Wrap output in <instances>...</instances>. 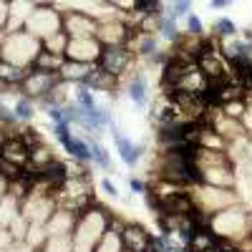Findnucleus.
<instances>
[{
	"mask_svg": "<svg viewBox=\"0 0 252 252\" xmlns=\"http://www.w3.org/2000/svg\"><path fill=\"white\" fill-rule=\"evenodd\" d=\"M111 224H114V215L109 209H103L98 204H91L89 209H83L76 220L73 235H71L73 237L71 252H94Z\"/></svg>",
	"mask_w": 252,
	"mask_h": 252,
	"instance_id": "f257e3e1",
	"label": "nucleus"
},
{
	"mask_svg": "<svg viewBox=\"0 0 252 252\" xmlns=\"http://www.w3.org/2000/svg\"><path fill=\"white\" fill-rule=\"evenodd\" d=\"M207 224L215 229V235L222 242L237 245V247L252 237V215L242 207V202L229 204V207L220 209V212L209 215L207 217Z\"/></svg>",
	"mask_w": 252,
	"mask_h": 252,
	"instance_id": "f03ea898",
	"label": "nucleus"
},
{
	"mask_svg": "<svg viewBox=\"0 0 252 252\" xmlns=\"http://www.w3.org/2000/svg\"><path fill=\"white\" fill-rule=\"evenodd\" d=\"M40 48H43V43L26 28L13 31V33H5L3 43H0V58L8 63H15L20 68H31L40 53Z\"/></svg>",
	"mask_w": 252,
	"mask_h": 252,
	"instance_id": "7ed1b4c3",
	"label": "nucleus"
},
{
	"mask_svg": "<svg viewBox=\"0 0 252 252\" xmlns=\"http://www.w3.org/2000/svg\"><path fill=\"white\" fill-rule=\"evenodd\" d=\"M189 192H192L199 212L204 217L220 212V209L229 207V204H237L240 197L235 194V189H224V187H212V184H194L189 187Z\"/></svg>",
	"mask_w": 252,
	"mask_h": 252,
	"instance_id": "20e7f679",
	"label": "nucleus"
},
{
	"mask_svg": "<svg viewBox=\"0 0 252 252\" xmlns=\"http://www.w3.org/2000/svg\"><path fill=\"white\" fill-rule=\"evenodd\" d=\"M26 31L33 33L40 43H43L48 35L63 31V10H61L56 3H53V5H40V8H35L33 15L28 18V23H26Z\"/></svg>",
	"mask_w": 252,
	"mask_h": 252,
	"instance_id": "39448f33",
	"label": "nucleus"
},
{
	"mask_svg": "<svg viewBox=\"0 0 252 252\" xmlns=\"http://www.w3.org/2000/svg\"><path fill=\"white\" fill-rule=\"evenodd\" d=\"M134 63H136V53L129 46H103L101 58H98V66L116 78L134 73Z\"/></svg>",
	"mask_w": 252,
	"mask_h": 252,
	"instance_id": "423d86ee",
	"label": "nucleus"
},
{
	"mask_svg": "<svg viewBox=\"0 0 252 252\" xmlns=\"http://www.w3.org/2000/svg\"><path fill=\"white\" fill-rule=\"evenodd\" d=\"M101 20L94 13L78 10V8H66L63 10V31L71 38H96Z\"/></svg>",
	"mask_w": 252,
	"mask_h": 252,
	"instance_id": "0eeeda50",
	"label": "nucleus"
},
{
	"mask_svg": "<svg viewBox=\"0 0 252 252\" xmlns=\"http://www.w3.org/2000/svg\"><path fill=\"white\" fill-rule=\"evenodd\" d=\"M61 83L58 73H48V71H40V68H28V76L20 83V94L31 96L33 101H43L56 86Z\"/></svg>",
	"mask_w": 252,
	"mask_h": 252,
	"instance_id": "6e6552de",
	"label": "nucleus"
},
{
	"mask_svg": "<svg viewBox=\"0 0 252 252\" xmlns=\"http://www.w3.org/2000/svg\"><path fill=\"white\" fill-rule=\"evenodd\" d=\"M124 15L126 13L111 15V18H98L101 26H98L96 38L101 40L103 46H126V40H129V35H131L134 28L124 20Z\"/></svg>",
	"mask_w": 252,
	"mask_h": 252,
	"instance_id": "1a4fd4ad",
	"label": "nucleus"
},
{
	"mask_svg": "<svg viewBox=\"0 0 252 252\" xmlns=\"http://www.w3.org/2000/svg\"><path fill=\"white\" fill-rule=\"evenodd\" d=\"M121 242L126 252H152L154 237L136 222H121Z\"/></svg>",
	"mask_w": 252,
	"mask_h": 252,
	"instance_id": "9d476101",
	"label": "nucleus"
},
{
	"mask_svg": "<svg viewBox=\"0 0 252 252\" xmlns=\"http://www.w3.org/2000/svg\"><path fill=\"white\" fill-rule=\"evenodd\" d=\"M101 51H103V43L98 38H71L66 48V58L83 61V63H98Z\"/></svg>",
	"mask_w": 252,
	"mask_h": 252,
	"instance_id": "9b49d317",
	"label": "nucleus"
},
{
	"mask_svg": "<svg viewBox=\"0 0 252 252\" xmlns=\"http://www.w3.org/2000/svg\"><path fill=\"white\" fill-rule=\"evenodd\" d=\"M109 131H111V139H114V144H116V152H119L121 161H124L126 166H136V164L141 161V157H144V146L136 144V141H131L116 124L109 126Z\"/></svg>",
	"mask_w": 252,
	"mask_h": 252,
	"instance_id": "f8f14e48",
	"label": "nucleus"
},
{
	"mask_svg": "<svg viewBox=\"0 0 252 252\" xmlns=\"http://www.w3.org/2000/svg\"><path fill=\"white\" fill-rule=\"evenodd\" d=\"M0 159L13 161L18 166H28V161H31V146L23 139V134L5 136L3 141H0Z\"/></svg>",
	"mask_w": 252,
	"mask_h": 252,
	"instance_id": "ddd939ff",
	"label": "nucleus"
},
{
	"mask_svg": "<svg viewBox=\"0 0 252 252\" xmlns=\"http://www.w3.org/2000/svg\"><path fill=\"white\" fill-rule=\"evenodd\" d=\"M35 5L31 0H8V28L5 33H13V31H23L28 18L33 15Z\"/></svg>",
	"mask_w": 252,
	"mask_h": 252,
	"instance_id": "4468645a",
	"label": "nucleus"
},
{
	"mask_svg": "<svg viewBox=\"0 0 252 252\" xmlns=\"http://www.w3.org/2000/svg\"><path fill=\"white\" fill-rule=\"evenodd\" d=\"M126 96H129V101L134 103L136 109H146L149 106V81H146V76L141 71H134L131 78L126 81Z\"/></svg>",
	"mask_w": 252,
	"mask_h": 252,
	"instance_id": "2eb2a0df",
	"label": "nucleus"
},
{
	"mask_svg": "<svg viewBox=\"0 0 252 252\" xmlns=\"http://www.w3.org/2000/svg\"><path fill=\"white\" fill-rule=\"evenodd\" d=\"M76 220H78V215H76V212L58 207L56 212L51 215V220L46 222V232H48V235H73Z\"/></svg>",
	"mask_w": 252,
	"mask_h": 252,
	"instance_id": "dca6fc26",
	"label": "nucleus"
},
{
	"mask_svg": "<svg viewBox=\"0 0 252 252\" xmlns=\"http://www.w3.org/2000/svg\"><path fill=\"white\" fill-rule=\"evenodd\" d=\"M96 63H83V61H73V58H66L63 61V66L58 71L61 81H66V83H83L89 78V73L94 71Z\"/></svg>",
	"mask_w": 252,
	"mask_h": 252,
	"instance_id": "f3484780",
	"label": "nucleus"
},
{
	"mask_svg": "<svg viewBox=\"0 0 252 252\" xmlns=\"http://www.w3.org/2000/svg\"><path fill=\"white\" fill-rule=\"evenodd\" d=\"M94 252H126L124 242H121V222L114 220V224L106 229V235L101 237V242L96 245Z\"/></svg>",
	"mask_w": 252,
	"mask_h": 252,
	"instance_id": "a211bd4d",
	"label": "nucleus"
},
{
	"mask_svg": "<svg viewBox=\"0 0 252 252\" xmlns=\"http://www.w3.org/2000/svg\"><path fill=\"white\" fill-rule=\"evenodd\" d=\"M63 61H66V56L40 48V53H38V58H35V63H33V68L48 71V73H58V71H61V66H63Z\"/></svg>",
	"mask_w": 252,
	"mask_h": 252,
	"instance_id": "6ab92c4d",
	"label": "nucleus"
},
{
	"mask_svg": "<svg viewBox=\"0 0 252 252\" xmlns=\"http://www.w3.org/2000/svg\"><path fill=\"white\" fill-rule=\"evenodd\" d=\"M194 8V0H164L161 3V15H169L174 20H184Z\"/></svg>",
	"mask_w": 252,
	"mask_h": 252,
	"instance_id": "aec40b11",
	"label": "nucleus"
},
{
	"mask_svg": "<svg viewBox=\"0 0 252 252\" xmlns=\"http://www.w3.org/2000/svg\"><path fill=\"white\" fill-rule=\"evenodd\" d=\"M86 139H89V144H91V161L98 166V169H103V172H114V164H111V157H109V152H106V146H103L98 139L89 136V134H86Z\"/></svg>",
	"mask_w": 252,
	"mask_h": 252,
	"instance_id": "412c9836",
	"label": "nucleus"
},
{
	"mask_svg": "<svg viewBox=\"0 0 252 252\" xmlns=\"http://www.w3.org/2000/svg\"><path fill=\"white\" fill-rule=\"evenodd\" d=\"M13 111H15V119L20 124H31L33 116H35V101L31 96H23V94H18L15 103H13Z\"/></svg>",
	"mask_w": 252,
	"mask_h": 252,
	"instance_id": "4be33fe9",
	"label": "nucleus"
},
{
	"mask_svg": "<svg viewBox=\"0 0 252 252\" xmlns=\"http://www.w3.org/2000/svg\"><path fill=\"white\" fill-rule=\"evenodd\" d=\"M68 40H71V35H68L66 31H58V33H53V35H48V38L43 40V48H46V51H53V53H61V56H66Z\"/></svg>",
	"mask_w": 252,
	"mask_h": 252,
	"instance_id": "5701e85b",
	"label": "nucleus"
},
{
	"mask_svg": "<svg viewBox=\"0 0 252 252\" xmlns=\"http://www.w3.org/2000/svg\"><path fill=\"white\" fill-rule=\"evenodd\" d=\"M222 114H227V116H232V119H242V114H245V109H247V101H245V96L242 98H232V101H224L222 106H217Z\"/></svg>",
	"mask_w": 252,
	"mask_h": 252,
	"instance_id": "b1692460",
	"label": "nucleus"
},
{
	"mask_svg": "<svg viewBox=\"0 0 252 252\" xmlns=\"http://www.w3.org/2000/svg\"><path fill=\"white\" fill-rule=\"evenodd\" d=\"M212 28H215V35H217V38H224V35H237V33H240L237 23H235L232 18H227V15H224V18H217Z\"/></svg>",
	"mask_w": 252,
	"mask_h": 252,
	"instance_id": "393cba45",
	"label": "nucleus"
},
{
	"mask_svg": "<svg viewBox=\"0 0 252 252\" xmlns=\"http://www.w3.org/2000/svg\"><path fill=\"white\" fill-rule=\"evenodd\" d=\"M184 33H189V35H204V23H202V18L194 10L184 18Z\"/></svg>",
	"mask_w": 252,
	"mask_h": 252,
	"instance_id": "a878e982",
	"label": "nucleus"
},
{
	"mask_svg": "<svg viewBox=\"0 0 252 252\" xmlns=\"http://www.w3.org/2000/svg\"><path fill=\"white\" fill-rule=\"evenodd\" d=\"M109 8H116V10H121V13H131V10H136V3L139 0H103Z\"/></svg>",
	"mask_w": 252,
	"mask_h": 252,
	"instance_id": "bb28decb",
	"label": "nucleus"
},
{
	"mask_svg": "<svg viewBox=\"0 0 252 252\" xmlns=\"http://www.w3.org/2000/svg\"><path fill=\"white\" fill-rule=\"evenodd\" d=\"M98 187H101V192L106 194V197H111V199H119L121 197V192H119V187L109 179V177H103L101 182H98Z\"/></svg>",
	"mask_w": 252,
	"mask_h": 252,
	"instance_id": "cd10ccee",
	"label": "nucleus"
},
{
	"mask_svg": "<svg viewBox=\"0 0 252 252\" xmlns=\"http://www.w3.org/2000/svg\"><path fill=\"white\" fill-rule=\"evenodd\" d=\"M129 187H131L134 194H146V189H149V184L141 182L139 177H129Z\"/></svg>",
	"mask_w": 252,
	"mask_h": 252,
	"instance_id": "c85d7f7f",
	"label": "nucleus"
},
{
	"mask_svg": "<svg viewBox=\"0 0 252 252\" xmlns=\"http://www.w3.org/2000/svg\"><path fill=\"white\" fill-rule=\"evenodd\" d=\"M8 28V0H0V33Z\"/></svg>",
	"mask_w": 252,
	"mask_h": 252,
	"instance_id": "c756f323",
	"label": "nucleus"
},
{
	"mask_svg": "<svg viewBox=\"0 0 252 252\" xmlns=\"http://www.w3.org/2000/svg\"><path fill=\"white\" fill-rule=\"evenodd\" d=\"M209 252H242L237 245H229V242H222L220 247H215V250H209Z\"/></svg>",
	"mask_w": 252,
	"mask_h": 252,
	"instance_id": "7c9ffc66",
	"label": "nucleus"
},
{
	"mask_svg": "<svg viewBox=\"0 0 252 252\" xmlns=\"http://www.w3.org/2000/svg\"><path fill=\"white\" fill-rule=\"evenodd\" d=\"M5 197H8V179L0 174V202H3Z\"/></svg>",
	"mask_w": 252,
	"mask_h": 252,
	"instance_id": "2f4dec72",
	"label": "nucleus"
},
{
	"mask_svg": "<svg viewBox=\"0 0 252 252\" xmlns=\"http://www.w3.org/2000/svg\"><path fill=\"white\" fill-rule=\"evenodd\" d=\"M227 5H232V3H229V0H209V8H215V10H222Z\"/></svg>",
	"mask_w": 252,
	"mask_h": 252,
	"instance_id": "473e14b6",
	"label": "nucleus"
},
{
	"mask_svg": "<svg viewBox=\"0 0 252 252\" xmlns=\"http://www.w3.org/2000/svg\"><path fill=\"white\" fill-rule=\"evenodd\" d=\"M31 3H33L35 8H40V5H53V0H31Z\"/></svg>",
	"mask_w": 252,
	"mask_h": 252,
	"instance_id": "72a5a7b5",
	"label": "nucleus"
},
{
	"mask_svg": "<svg viewBox=\"0 0 252 252\" xmlns=\"http://www.w3.org/2000/svg\"><path fill=\"white\" fill-rule=\"evenodd\" d=\"M152 252H154V250H152Z\"/></svg>",
	"mask_w": 252,
	"mask_h": 252,
	"instance_id": "f704fd0d",
	"label": "nucleus"
}]
</instances>
